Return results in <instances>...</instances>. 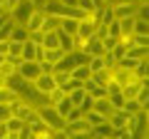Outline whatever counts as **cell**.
Wrapping results in <instances>:
<instances>
[{
	"instance_id": "cell-1",
	"label": "cell",
	"mask_w": 149,
	"mask_h": 139,
	"mask_svg": "<svg viewBox=\"0 0 149 139\" xmlns=\"http://www.w3.org/2000/svg\"><path fill=\"white\" fill-rule=\"evenodd\" d=\"M37 114H40V122H42L47 129H52V132H57V129H65V117H62V114H60L55 107H50V104H42V107H37Z\"/></svg>"
},
{
	"instance_id": "cell-2",
	"label": "cell",
	"mask_w": 149,
	"mask_h": 139,
	"mask_svg": "<svg viewBox=\"0 0 149 139\" xmlns=\"http://www.w3.org/2000/svg\"><path fill=\"white\" fill-rule=\"evenodd\" d=\"M32 10H35V3H30V0H17L15 8L10 10V17L15 20V25H25L27 17L32 15Z\"/></svg>"
},
{
	"instance_id": "cell-3",
	"label": "cell",
	"mask_w": 149,
	"mask_h": 139,
	"mask_svg": "<svg viewBox=\"0 0 149 139\" xmlns=\"http://www.w3.org/2000/svg\"><path fill=\"white\" fill-rule=\"evenodd\" d=\"M17 72H20L27 82H35L37 77L42 75V72H40V62H37V60H22V65L17 67Z\"/></svg>"
},
{
	"instance_id": "cell-4",
	"label": "cell",
	"mask_w": 149,
	"mask_h": 139,
	"mask_svg": "<svg viewBox=\"0 0 149 139\" xmlns=\"http://www.w3.org/2000/svg\"><path fill=\"white\" fill-rule=\"evenodd\" d=\"M42 55H45V47L40 42H32V40L22 42V55H20L22 60H42Z\"/></svg>"
},
{
	"instance_id": "cell-5",
	"label": "cell",
	"mask_w": 149,
	"mask_h": 139,
	"mask_svg": "<svg viewBox=\"0 0 149 139\" xmlns=\"http://www.w3.org/2000/svg\"><path fill=\"white\" fill-rule=\"evenodd\" d=\"M82 52L87 55V57H102V55H104V47H102V40L100 38H95V35H92V38H87L85 42H82Z\"/></svg>"
},
{
	"instance_id": "cell-6",
	"label": "cell",
	"mask_w": 149,
	"mask_h": 139,
	"mask_svg": "<svg viewBox=\"0 0 149 139\" xmlns=\"http://www.w3.org/2000/svg\"><path fill=\"white\" fill-rule=\"evenodd\" d=\"M27 85H30V82H27L25 77L17 72V70H15V72H10V75L5 77V87H10V90H13V92H17V95H20V92L25 90Z\"/></svg>"
},
{
	"instance_id": "cell-7",
	"label": "cell",
	"mask_w": 149,
	"mask_h": 139,
	"mask_svg": "<svg viewBox=\"0 0 149 139\" xmlns=\"http://www.w3.org/2000/svg\"><path fill=\"white\" fill-rule=\"evenodd\" d=\"M32 87H35L37 92H42V95H47V92H52V90H55L57 85H55V77H52V75H45V72H42V75H40V77H37L35 82H32Z\"/></svg>"
},
{
	"instance_id": "cell-8",
	"label": "cell",
	"mask_w": 149,
	"mask_h": 139,
	"mask_svg": "<svg viewBox=\"0 0 149 139\" xmlns=\"http://www.w3.org/2000/svg\"><path fill=\"white\" fill-rule=\"evenodd\" d=\"M42 20H45L42 8H35V10H32V15L27 17V22H25L27 32H40V27H42Z\"/></svg>"
},
{
	"instance_id": "cell-9",
	"label": "cell",
	"mask_w": 149,
	"mask_h": 139,
	"mask_svg": "<svg viewBox=\"0 0 149 139\" xmlns=\"http://www.w3.org/2000/svg\"><path fill=\"white\" fill-rule=\"evenodd\" d=\"M134 10H137V3H117V5H112L114 20H122V17L134 15Z\"/></svg>"
},
{
	"instance_id": "cell-10",
	"label": "cell",
	"mask_w": 149,
	"mask_h": 139,
	"mask_svg": "<svg viewBox=\"0 0 149 139\" xmlns=\"http://www.w3.org/2000/svg\"><path fill=\"white\" fill-rule=\"evenodd\" d=\"M129 117H132V114H127L124 109H114V112H112V117H109L112 129H124V127L129 124Z\"/></svg>"
},
{
	"instance_id": "cell-11",
	"label": "cell",
	"mask_w": 149,
	"mask_h": 139,
	"mask_svg": "<svg viewBox=\"0 0 149 139\" xmlns=\"http://www.w3.org/2000/svg\"><path fill=\"white\" fill-rule=\"evenodd\" d=\"M85 92H87V97H92V99H102V97H107V87H100V85H95L92 80H85Z\"/></svg>"
},
{
	"instance_id": "cell-12",
	"label": "cell",
	"mask_w": 149,
	"mask_h": 139,
	"mask_svg": "<svg viewBox=\"0 0 149 139\" xmlns=\"http://www.w3.org/2000/svg\"><path fill=\"white\" fill-rule=\"evenodd\" d=\"M65 132L67 134H85V132H92V127L85 119H77V122H65Z\"/></svg>"
},
{
	"instance_id": "cell-13",
	"label": "cell",
	"mask_w": 149,
	"mask_h": 139,
	"mask_svg": "<svg viewBox=\"0 0 149 139\" xmlns=\"http://www.w3.org/2000/svg\"><path fill=\"white\" fill-rule=\"evenodd\" d=\"M90 80L95 82V85H100V87H107L109 82H114V80H112V70H109V67H102L100 72L90 75Z\"/></svg>"
},
{
	"instance_id": "cell-14",
	"label": "cell",
	"mask_w": 149,
	"mask_h": 139,
	"mask_svg": "<svg viewBox=\"0 0 149 139\" xmlns=\"http://www.w3.org/2000/svg\"><path fill=\"white\" fill-rule=\"evenodd\" d=\"M92 109H95V112H100L102 117H107V119H109V117H112V112H114V107L109 104V99H107V97H102V99H95V102H92Z\"/></svg>"
},
{
	"instance_id": "cell-15",
	"label": "cell",
	"mask_w": 149,
	"mask_h": 139,
	"mask_svg": "<svg viewBox=\"0 0 149 139\" xmlns=\"http://www.w3.org/2000/svg\"><path fill=\"white\" fill-rule=\"evenodd\" d=\"M42 45L45 50H52V47H60V30H50V32H42Z\"/></svg>"
},
{
	"instance_id": "cell-16",
	"label": "cell",
	"mask_w": 149,
	"mask_h": 139,
	"mask_svg": "<svg viewBox=\"0 0 149 139\" xmlns=\"http://www.w3.org/2000/svg\"><path fill=\"white\" fill-rule=\"evenodd\" d=\"M112 134H114V129H112L109 119H107L104 124H100V127H92V137L95 139H109Z\"/></svg>"
},
{
	"instance_id": "cell-17",
	"label": "cell",
	"mask_w": 149,
	"mask_h": 139,
	"mask_svg": "<svg viewBox=\"0 0 149 139\" xmlns=\"http://www.w3.org/2000/svg\"><path fill=\"white\" fill-rule=\"evenodd\" d=\"M124 55L132 57V60H144V57H149V47H144V45H129Z\"/></svg>"
},
{
	"instance_id": "cell-18",
	"label": "cell",
	"mask_w": 149,
	"mask_h": 139,
	"mask_svg": "<svg viewBox=\"0 0 149 139\" xmlns=\"http://www.w3.org/2000/svg\"><path fill=\"white\" fill-rule=\"evenodd\" d=\"M27 38H30L27 27H25V25H15V27H13V32H10V40H8V42H25Z\"/></svg>"
},
{
	"instance_id": "cell-19",
	"label": "cell",
	"mask_w": 149,
	"mask_h": 139,
	"mask_svg": "<svg viewBox=\"0 0 149 139\" xmlns=\"http://www.w3.org/2000/svg\"><path fill=\"white\" fill-rule=\"evenodd\" d=\"M77 22L80 20H74V17H60V30L67 32V35H74L77 32Z\"/></svg>"
},
{
	"instance_id": "cell-20",
	"label": "cell",
	"mask_w": 149,
	"mask_h": 139,
	"mask_svg": "<svg viewBox=\"0 0 149 139\" xmlns=\"http://www.w3.org/2000/svg\"><path fill=\"white\" fill-rule=\"evenodd\" d=\"M70 77H72V80H80V82L90 80V70H87V65H77V67H72V70H70Z\"/></svg>"
},
{
	"instance_id": "cell-21",
	"label": "cell",
	"mask_w": 149,
	"mask_h": 139,
	"mask_svg": "<svg viewBox=\"0 0 149 139\" xmlns=\"http://www.w3.org/2000/svg\"><path fill=\"white\" fill-rule=\"evenodd\" d=\"M62 50L60 47H52V50H45V55H42V62H50V65H57L60 60H62Z\"/></svg>"
},
{
	"instance_id": "cell-22",
	"label": "cell",
	"mask_w": 149,
	"mask_h": 139,
	"mask_svg": "<svg viewBox=\"0 0 149 139\" xmlns=\"http://www.w3.org/2000/svg\"><path fill=\"white\" fill-rule=\"evenodd\" d=\"M117 22H119V38H122V35H132V30H134V15L122 17V20H117Z\"/></svg>"
},
{
	"instance_id": "cell-23",
	"label": "cell",
	"mask_w": 149,
	"mask_h": 139,
	"mask_svg": "<svg viewBox=\"0 0 149 139\" xmlns=\"http://www.w3.org/2000/svg\"><path fill=\"white\" fill-rule=\"evenodd\" d=\"M20 97H17V92H13L10 87H3L0 90V104H13V102H17Z\"/></svg>"
},
{
	"instance_id": "cell-24",
	"label": "cell",
	"mask_w": 149,
	"mask_h": 139,
	"mask_svg": "<svg viewBox=\"0 0 149 139\" xmlns=\"http://www.w3.org/2000/svg\"><path fill=\"white\" fill-rule=\"evenodd\" d=\"M134 75H137L139 80H147V77H149V57H144V60H139V62H137Z\"/></svg>"
},
{
	"instance_id": "cell-25",
	"label": "cell",
	"mask_w": 149,
	"mask_h": 139,
	"mask_svg": "<svg viewBox=\"0 0 149 139\" xmlns=\"http://www.w3.org/2000/svg\"><path fill=\"white\" fill-rule=\"evenodd\" d=\"M57 27H60V17H55V15H45L40 32H50V30H57Z\"/></svg>"
},
{
	"instance_id": "cell-26",
	"label": "cell",
	"mask_w": 149,
	"mask_h": 139,
	"mask_svg": "<svg viewBox=\"0 0 149 139\" xmlns=\"http://www.w3.org/2000/svg\"><path fill=\"white\" fill-rule=\"evenodd\" d=\"M65 97H67V92H62L60 87H55L52 92H47V104H50V107H55V104H57V102H62Z\"/></svg>"
},
{
	"instance_id": "cell-27",
	"label": "cell",
	"mask_w": 149,
	"mask_h": 139,
	"mask_svg": "<svg viewBox=\"0 0 149 139\" xmlns=\"http://www.w3.org/2000/svg\"><path fill=\"white\" fill-rule=\"evenodd\" d=\"M134 99L139 102V107H142V109H149V85H144L142 90L137 92V97H134Z\"/></svg>"
},
{
	"instance_id": "cell-28",
	"label": "cell",
	"mask_w": 149,
	"mask_h": 139,
	"mask_svg": "<svg viewBox=\"0 0 149 139\" xmlns=\"http://www.w3.org/2000/svg\"><path fill=\"white\" fill-rule=\"evenodd\" d=\"M5 127H8V132H22L25 129V122L17 119V117H10V119H5Z\"/></svg>"
},
{
	"instance_id": "cell-29",
	"label": "cell",
	"mask_w": 149,
	"mask_h": 139,
	"mask_svg": "<svg viewBox=\"0 0 149 139\" xmlns=\"http://www.w3.org/2000/svg\"><path fill=\"white\" fill-rule=\"evenodd\" d=\"M102 67H104V60H102V57H90V60H87V70H90V75L100 72Z\"/></svg>"
},
{
	"instance_id": "cell-30",
	"label": "cell",
	"mask_w": 149,
	"mask_h": 139,
	"mask_svg": "<svg viewBox=\"0 0 149 139\" xmlns=\"http://www.w3.org/2000/svg\"><path fill=\"white\" fill-rule=\"evenodd\" d=\"M119 109H124L127 114H137L142 107H139V102H137V99H124V104H122Z\"/></svg>"
},
{
	"instance_id": "cell-31",
	"label": "cell",
	"mask_w": 149,
	"mask_h": 139,
	"mask_svg": "<svg viewBox=\"0 0 149 139\" xmlns=\"http://www.w3.org/2000/svg\"><path fill=\"white\" fill-rule=\"evenodd\" d=\"M132 32H137V35H149V20H137V17H134V30Z\"/></svg>"
},
{
	"instance_id": "cell-32",
	"label": "cell",
	"mask_w": 149,
	"mask_h": 139,
	"mask_svg": "<svg viewBox=\"0 0 149 139\" xmlns=\"http://www.w3.org/2000/svg\"><path fill=\"white\" fill-rule=\"evenodd\" d=\"M129 45H144V47H149V35H137V32H132V35H129Z\"/></svg>"
},
{
	"instance_id": "cell-33",
	"label": "cell",
	"mask_w": 149,
	"mask_h": 139,
	"mask_svg": "<svg viewBox=\"0 0 149 139\" xmlns=\"http://www.w3.org/2000/svg\"><path fill=\"white\" fill-rule=\"evenodd\" d=\"M77 8H80V10H85L87 15H90V13H97V8H95V3H92V0H77Z\"/></svg>"
},
{
	"instance_id": "cell-34",
	"label": "cell",
	"mask_w": 149,
	"mask_h": 139,
	"mask_svg": "<svg viewBox=\"0 0 149 139\" xmlns=\"http://www.w3.org/2000/svg\"><path fill=\"white\" fill-rule=\"evenodd\" d=\"M77 119H82V109H77V107H72L65 114V122H77Z\"/></svg>"
},
{
	"instance_id": "cell-35",
	"label": "cell",
	"mask_w": 149,
	"mask_h": 139,
	"mask_svg": "<svg viewBox=\"0 0 149 139\" xmlns=\"http://www.w3.org/2000/svg\"><path fill=\"white\" fill-rule=\"evenodd\" d=\"M55 109H57V112H60V114H62V117H65V114H67L70 109H72V104H70V99H67V97H65L62 102H57V104H55Z\"/></svg>"
},
{
	"instance_id": "cell-36",
	"label": "cell",
	"mask_w": 149,
	"mask_h": 139,
	"mask_svg": "<svg viewBox=\"0 0 149 139\" xmlns=\"http://www.w3.org/2000/svg\"><path fill=\"white\" fill-rule=\"evenodd\" d=\"M8 55H22V42H8Z\"/></svg>"
},
{
	"instance_id": "cell-37",
	"label": "cell",
	"mask_w": 149,
	"mask_h": 139,
	"mask_svg": "<svg viewBox=\"0 0 149 139\" xmlns=\"http://www.w3.org/2000/svg\"><path fill=\"white\" fill-rule=\"evenodd\" d=\"M10 72H15V67H13L10 62H5V60H3V65H0V77H8Z\"/></svg>"
},
{
	"instance_id": "cell-38",
	"label": "cell",
	"mask_w": 149,
	"mask_h": 139,
	"mask_svg": "<svg viewBox=\"0 0 149 139\" xmlns=\"http://www.w3.org/2000/svg\"><path fill=\"white\" fill-rule=\"evenodd\" d=\"M5 62H10L13 65V67H20V65H22V57H17V55H5Z\"/></svg>"
},
{
	"instance_id": "cell-39",
	"label": "cell",
	"mask_w": 149,
	"mask_h": 139,
	"mask_svg": "<svg viewBox=\"0 0 149 139\" xmlns=\"http://www.w3.org/2000/svg\"><path fill=\"white\" fill-rule=\"evenodd\" d=\"M52 139H70V134L65 129H57V132H52Z\"/></svg>"
},
{
	"instance_id": "cell-40",
	"label": "cell",
	"mask_w": 149,
	"mask_h": 139,
	"mask_svg": "<svg viewBox=\"0 0 149 139\" xmlns=\"http://www.w3.org/2000/svg\"><path fill=\"white\" fill-rule=\"evenodd\" d=\"M70 139H92V132H85V134H70Z\"/></svg>"
},
{
	"instance_id": "cell-41",
	"label": "cell",
	"mask_w": 149,
	"mask_h": 139,
	"mask_svg": "<svg viewBox=\"0 0 149 139\" xmlns=\"http://www.w3.org/2000/svg\"><path fill=\"white\" fill-rule=\"evenodd\" d=\"M0 55H3V57L8 55V42H3V40H0Z\"/></svg>"
},
{
	"instance_id": "cell-42",
	"label": "cell",
	"mask_w": 149,
	"mask_h": 139,
	"mask_svg": "<svg viewBox=\"0 0 149 139\" xmlns=\"http://www.w3.org/2000/svg\"><path fill=\"white\" fill-rule=\"evenodd\" d=\"M92 3H95V8H97V10H100V8H104V0H92Z\"/></svg>"
},
{
	"instance_id": "cell-43",
	"label": "cell",
	"mask_w": 149,
	"mask_h": 139,
	"mask_svg": "<svg viewBox=\"0 0 149 139\" xmlns=\"http://www.w3.org/2000/svg\"><path fill=\"white\" fill-rule=\"evenodd\" d=\"M30 3H35V8H42L45 5V0H30Z\"/></svg>"
},
{
	"instance_id": "cell-44",
	"label": "cell",
	"mask_w": 149,
	"mask_h": 139,
	"mask_svg": "<svg viewBox=\"0 0 149 139\" xmlns=\"http://www.w3.org/2000/svg\"><path fill=\"white\" fill-rule=\"evenodd\" d=\"M3 60H5V57H3V55H0V65H3Z\"/></svg>"
},
{
	"instance_id": "cell-45",
	"label": "cell",
	"mask_w": 149,
	"mask_h": 139,
	"mask_svg": "<svg viewBox=\"0 0 149 139\" xmlns=\"http://www.w3.org/2000/svg\"><path fill=\"white\" fill-rule=\"evenodd\" d=\"M137 3H149V0H137Z\"/></svg>"
},
{
	"instance_id": "cell-46",
	"label": "cell",
	"mask_w": 149,
	"mask_h": 139,
	"mask_svg": "<svg viewBox=\"0 0 149 139\" xmlns=\"http://www.w3.org/2000/svg\"><path fill=\"white\" fill-rule=\"evenodd\" d=\"M109 139H117V137H114V134H112V137H109Z\"/></svg>"
}]
</instances>
